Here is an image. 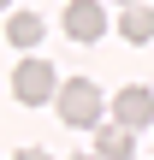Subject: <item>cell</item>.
Here are the masks:
<instances>
[{"label": "cell", "mask_w": 154, "mask_h": 160, "mask_svg": "<svg viewBox=\"0 0 154 160\" xmlns=\"http://www.w3.org/2000/svg\"><path fill=\"white\" fill-rule=\"evenodd\" d=\"M59 119H65L71 131H101V125H107V101H101V89H95L89 77L59 83Z\"/></svg>", "instance_id": "1"}, {"label": "cell", "mask_w": 154, "mask_h": 160, "mask_svg": "<svg viewBox=\"0 0 154 160\" xmlns=\"http://www.w3.org/2000/svg\"><path fill=\"white\" fill-rule=\"evenodd\" d=\"M12 95H18L24 107H36V101H59V77H53V65H47V59H18V71H12Z\"/></svg>", "instance_id": "2"}, {"label": "cell", "mask_w": 154, "mask_h": 160, "mask_svg": "<svg viewBox=\"0 0 154 160\" xmlns=\"http://www.w3.org/2000/svg\"><path fill=\"white\" fill-rule=\"evenodd\" d=\"M59 24H65L71 42H101V36H107V6H101V0H65Z\"/></svg>", "instance_id": "3"}, {"label": "cell", "mask_w": 154, "mask_h": 160, "mask_svg": "<svg viewBox=\"0 0 154 160\" xmlns=\"http://www.w3.org/2000/svg\"><path fill=\"white\" fill-rule=\"evenodd\" d=\"M113 125H125V131L154 125V89H142V83L119 89V95H113Z\"/></svg>", "instance_id": "4"}, {"label": "cell", "mask_w": 154, "mask_h": 160, "mask_svg": "<svg viewBox=\"0 0 154 160\" xmlns=\"http://www.w3.org/2000/svg\"><path fill=\"white\" fill-rule=\"evenodd\" d=\"M95 154L101 160H131L137 154V137H131L125 125H101V131H95Z\"/></svg>", "instance_id": "5"}, {"label": "cell", "mask_w": 154, "mask_h": 160, "mask_svg": "<svg viewBox=\"0 0 154 160\" xmlns=\"http://www.w3.org/2000/svg\"><path fill=\"white\" fill-rule=\"evenodd\" d=\"M119 36L125 42H154V6H125L119 12Z\"/></svg>", "instance_id": "6"}, {"label": "cell", "mask_w": 154, "mask_h": 160, "mask_svg": "<svg viewBox=\"0 0 154 160\" xmlns=\"http://www.w3.org/2000/svg\"><path fill=\"white\" fill-rule=\"evenodd\" d=\"M6 42H12V48H36V42H42V18H36V12H12V18H6Z\"/></svg>", "instance_id": "7"}, {"label": "cell", "mask_w": 154, "mask_h": 160, "mask_svg": "<svg viewBox=\"0 0 154 160\" xmlns=\"http://www.w3.org/2000/svg\"><path fill=\"white\" fill-rule=\"evenodd\" d=\"M12 160H47V148H18Z\"/></svg>", "instance_id": "8"}, {"label": "cell", "mask_w": 154, "mask_h": 160, "mask_svg": "<svg viewBox=\"0 0 154 160\" xmlns=\"http://www.w3.org/2000/svg\"><path fill=\"white\" fill-rule=\"evenodd\" d=\"M71 160H101V154H71Z\"/></svg>", "instance_id": "9"}, {"label": "cell", "mask_w": 154, "mask_h": 160, "mask_svg": "<svg viewBox=\"0 0 154 160\" xmlns=\"http://www.w3.org/2000/svg\"><path fill=\"white\" fill-rule=\"evenodd\" d=\"M119 6H137V0H119Z\"/></svg>", "instance_id": "10"}, {"label": "cell", "mask_w": 154, "mask_h": 160, "mask_svg": "<svg viewBox=\"0 0 154 160\" xmlns=\"http://www.w3.org/2000/svg\"><path fill=\"white\" fill-rule=\"evenodd\" d=\"M0 6H12V0H0Z\"/></svg>", "instance_id": "11"}]
</instances>
